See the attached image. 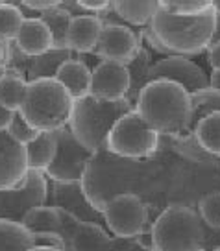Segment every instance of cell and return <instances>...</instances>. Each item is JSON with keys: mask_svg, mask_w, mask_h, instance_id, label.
Wrapping results in <instances>:
<instances>
[{"mask_svg": "<svg viewBox=\"0 0 220 251\" xmlns=\"http://www.w3.org/2000/svg\"><path fill=\"white\" fill-rule=\"evenodd\" d=\"M156 79H168L180 83L189 94L209 87V76L196 63L185 55H166L150 65L146 72V83Z\"/></svg>", "mask_w": 220, "mask_h": 251, "instance_id": "cell-12", "label": "cell"}, {"mask_svg": "<svg viewBox=\"0 0 220 251\" xmlns=\"http://www.w3.org/2000/svg\"><path fill=\"white\" fill-rule=\"evenodd\" d=\"M28 172L26 146L13 141L8 131H0V190L21 187Z\"/></svg>", "mask_w": 220, "mask_h": 251, "instance_id": "cell-16", "label": "cell"}, {"mask_svg": "<svg viewBox=\"0 0 220 251\" xmlns=\"http://www.w3.org/2000/svg\"><path fill=\"white\" fill-rule=\"evenodd\" d=\"M104 24L96 15L72 17L67 31V48L76 55H91L102 35Z\"/></svg>", "mask_w": 220, "mask_h": 251, "instance_id": "cell-17", "label": "cell"}, {"mask_svg": "<svg viewBox=\"0 0 220 251\" xmlns=\"http://www.w3.org/2000/svg\"><path fill=\"white\" fill-rule=\"evenodd\" d=\"M26 85L28 79L24 76L6 71V76L0 79V103L11 111H19L26 93Z\"/></svg>", "mask_w": 220, "mask_h": 251, "instance_id": "cell-30", "label": "cell"}, {"mask_svg": "<svg viewBox=\"0 0 220 251\" xmlns=\"http://www.w3.org/2000/svg\"><path fill=\"white\" fill-rule=\"evenodd\" d=\"M72 103L74 100L69 91L55 78L33 79L26 85L19 113L35 131L54 133L67 127Z\"/></svg>", "mask_w": 220, "mask_h": 251, "instance_id": "cell-4", "label": "cell"}, {"mask_svg": "<svg viewBox=\"0 0 220 251\" xmlns=\"http://www.w3.org/2000/svg\"><path fill=\"white\" fill-rule=\"evenodd\" d=\"M74 57H76V54L71 52L69 48H65V50L50 48V50L45 52L43 55L31 59V67H30V71H28L26 79H28V81H33V79H43V78H55L57 69H59L65 61L74 59Z\"/></svg>", "mask_w": 220, "mask_h": 251, "instance_id": "cell-23", "label": "cell"}, {"mask_svg": "<svg viewBox=\"0 0 220 251\" xmlns=\"http://www.w3.org/2000/svg\"><path fill=\"white\" fill-rule=\"evenodd\" d=\"M23 4L24 9H30L33 13H45V11H50V9H54L59 6V2L57 0H26V2H21Z\"/></svg>", "mask_w": 220, "mask_h": 251, "instance_id": "cell-36", "label": "cell"}, {"mask_svg": "<svg viewBox=\"0 0 220 251\" xmlns=\"http://www.w3.org/2000/svg\"><path fill=\"white\" fill-rule=\"evenodd\" d=\"M26 155H28V166L30 170L43 172L47 170L55 155V137L54 133L43 131L30 144H26Z\"/></svg>", "mask_w": 220, "mask_h": 251, "instance_id": "cell-26", "label": "cell"}, {"mask_svg": "<svg viewBox=\"0 0 220 251\" xmlns=\"http://www.w3.org/2000/svg\"><path fill=\"white\" fill-rule=\"evenodd\" d=\"M31 59L33 57H28V55L21 52V48L17 47L15 41H9L6 43V57H4V67L6 71L9 72H17L21 76H28V71L31 67Z\"/></svg>", "mask_w": 220, "mask_h": 251, "instance_id": "cell-34", "label": "cell"}, {"mask_svg": "<svg viewBox=\"0 0 220 251\" xmlns=\"http://www.w3.org/2000/svg\"><path fill=\"white\" fill-rule=\"evenodd\" d=\"M8 133L11 135V139L15 142L26 146V144H30L39 135V131H35L33 127H30V126L26 124V120L21 117V113L15 111V117H13V120H11V124L8 127Z\"/></svg>", "mask_w": 220, "mask_h": 251, "instance_id": "cell-35", "label": "cell"}, {"mask_svg": "<svg viewBox=\"0 0 220 251\" xmlns=\"http://www.w3.org/2000/svg\"><path fill=\"white\" fill-rule=\"evenodd\" d=\"M30 251H61V250H57V248H47V246H35Z\"/></svg>", "mask_w": 220, "mask_h": 251, "instance_id": "cell-42", "label": "cell"}, {"mask_svg": "<svg viewBox=\"0 0 220 251\" xmlns=\"http://www.w3.org/2000/svg\"><path fill=\"white\" fill-rule=\"evenodd\" d=\"M142 48L139 31H134L126 24H110L104 26L98 45L93 55L98 61H113L128 65Z\"/></svg>", "mask_w": 220, "mask_h": 251, "instance_id": "cell-13", "label": "cell"}, {"mask_svg": "<svg viewBox=\"0 0 220 251\" xmlns=\"http://www.w3.org/2000/svg\"><path fill=\"white\" fill-rule=\"evenodd\" d=\"M152 251H204V222L189 205H168L150 229Z\"/></svg>", "mask_w": 220, "mask_h": 251, "instance_id": "cell-6", "label": "cell"}, {"mask_svg": "<svg viewBox=\"0 0 220 251\" xmlns=\"http://www.w3.org/2000/svg\"><path fill=\"white\" fill-rule=\"evenodd\" d=\"M35 248L33 233L19 222L0 220V251H30Z\"/></svg>", "mask_w": 220, "mask_h": 251, "instance_id": "cell-25", "label": "cell"}, {"mask_svg": "<svg viewBox=\"0 0 220 251\" xmlns=\"http://www.w3.org/2000/svg\"><path fill=\"white\" fill-rule=\"evenodd\" d=\"M135 111L159 135H181L191 118V94L176 81L156 79L141 89Z\"/></svg>", "mask_w": 220, "mask_h": 251, "instance_id": "cell-2", "label": "cell"}, {"mask_svg": "<svg viewBox=\"0 0 220 251\" xmlns=\"http://www.w3.org/2000/svg\"><path fill=\"white\" fill-rule=\"evenodd\" d=\"M219 41H220V17L215 15V31H213L211 43H219Z\"/></svg>", "mask_w": 220, "mask_h": 251, "instance_id": "cell-41", "label": "cell"}, {"mask_svg": "<svg viewBox=\"0 0 220 251\" xmlns=\"http://www.w3.org/2000/svg\"><path fill=\"white\" fill-rule=\"evenodd\" d=\"M78 6L89 15H98L111 8V2L108 0H78Z\"/></svg>", "mask_w": 220, "mask_h": 251, "instance_id": "cell-37", "label": "cell"}, {"mask_svg": "<svg viewBox=\"0 0 220 251\" xmlns=\"http://www.w3.org/2000/svg\"><path fill=\"white\" fill-rule=\"evenodd\" d=\"M39 19L48 26V30L52 33V48L55 50H65L67 48V31L71 26L72 15L63 8H54L50 11L41 13Z\"/></svg>", "mask_w": 220, "mask_h": 251, "instance_id": "cell-29", "label": "cell"}, {"mask_svg": "<svg viewBox=\"0 0 220 251\" xmlns=\"http://www.w3.org/2000/svg\"><path fill=\"white\" fill-rule=\"evenodd\" d=\"M161 135L142 120L137 111H130L120 117L111 127L106 150L124 159H154L159 153Z\"/></svg>", "mask_w": 220, "mask_h": 251, "instance_id": "cell-7", "label": "cell"}, {"mask_svg": "<svg viewBox=\"0 0 220 251\" xmlns=\"http://www.w3.org/2000/svg\"><path fill=\"white\" fill-rule=\"evenodd\" d=\"M48 177L43 172L30 170L21 187L0 190V220L23 222V218L35 207L47 205Z\"/></svg>", "mask_w": 220, "mask_h": 251, "instance_id": "cell-10", "label": "cell"}, {"mask_svg": "<svg viewBox=\"0 0 220 251\" xmlns=\"http://www.w3.org/2000/svg\"><path fill=\"white\" fill-rule=\"evenodd\" d=\"M198 144L215 157H220V111L204 117L194 127Z\"/></svg>", "mask_w": 220, "mask_h": 251, "instance_id": "cell-28", "label": "cell"}, {"mask_svg": "<svg viewBox=\"0 0 220 251\" xmlns=\"http://www.w3.org/2000/svg\"><path fill=\"white\" fill-rule=\"evenodd\" d=\"M61 216L65 251H146L137 238H118L100 224L80 222L63 209Z\"/></svg>", "mask_w": 220, "mask_h": 251, "instance_id": "cell-8", "label": "cell"}, {"mask_svg": "<svg viewBox=\"0 0 220 251\" xmlns=\"http://www.w3.org/2000/svg\"><path fill=\"white\" fill-rule=\"evenodd\" d=\"M165 146H168L170 150L178 151L180 155H183L185 159L198 163V165H220V157H215L211 153H207L200 144H198L194 135H170L165 137L161 135V144L159 150H163Z\"/></svg>", "mask_w": 220, "mask_h": 251, "instance_id": "cell-20", "label": "cell"}, {"mask_svg": "<svg viewBox=\"0 0 220 251\" xmlns=\"http://www.w3.org/2000/svg\"><path fill=\"white\" fill-rule=\"evenodd\" d=\"M48 198L52 200V207L67 211L76 220H80V222H91V224L106 226V220H104L102 212H98L93 205L87 201L80 181H72V183H55V181H50V185H48Z\"/></svg>", "mask_w": 220, "mask_h": 251, "instance_id": "cell-14", "label": "cell"}, {"mask_svg": "<svg viewBox=\"0 0 220 251\" xmlns=\"http://www.w3.org/2000/svg\"><path fill=\"white\" fill-rule=\"evenodd\" d=\"M55 137V155L52 163L45 170L48 181L55 183H72L80 181L83 176L87 161L91 159L93 151L82 146L76 137L71 133L69 127L54 131Z\"/></svg>", "mask_w": 220, "mask_h": 251, "instance_id": "cell-11", "label": "cell"}, {"mask_svg": "<svg viewBox=\"0 0 220 251\" xmlns=\"http://www.w3.org/2000/svg\"><path fill=\"white\" fill-rule=\"evenodd\" d=\"M211 8H213V11H215V15L220 17V0H215V2H211Z\"/></svg>", "mask_w": 220, "mask_h": 251, "instance_id": "cell-44", "label": "cell"}, {"mask_svg": "<svg viewBox=\"0 0 220 251\" xmlns=\"http://www.w3.org/2000/svg\"><path fill=\"white\" fill-rule=\"evenodd\" d=\"M21 224L30 233H55L63 238L61 216H59L57 207H52V205H41V207L31 209Z\"/></svg>", "mask_w": 220, "mask_h": 251, "instance_id": "cell-21", "label": "cell"}, {"mask_svg": "<svg viewBox=\"0 0 220 251\" xmlns=\"http://www.w3.org/2000/svg\"><path fill=\"white\" fill-rule=\"evenodd\" d=\"M209 87L220 93V71H211V74H209Z\"/></svg>", "mask_w": 220, "mask_h": 251, "instance_id": "cell-40", "label": "cell"}, {"mask_svg": "<svg viewBox=\"0 0 220 251\" xmlns=\"http://www.w3.org/2000/svg\"><path fill=\"white\" fill-rule=\"evenodd\" d=\"M207 59L211 65V71H220V41L211 43V47L207 48Z\"/></svg>", "mask_w": 220, "mask_h": 251, "instance_id": "cell-38", "label": "cell"}, {"mask_svg": "<svg viewBox=\"0 0 220 251\" xmlns=\"http://www.w3.org/2000/svg\"><path fill=\"white\" fill-rule=\"evenodd\" d=\"M152 52L150 48H146L142 45V48L139 50V54L134 57V61H130L126 65L128 74H130V91L126 94V100L135 107L137 96L141 93V89L146 85V72H148L150 65H152Z\"/></svg>", "mask_w": 220, "mask_h": 251, "instance_id": "cell-27", "label": "cell"}, {"mask_svg": "<svg viewBox=\"0 0 220 251\" xmlns=\"http://www.w3.org/2000/svg\"><path fill=\"white\" fill-rule=\"evenodd\" d=\"M15 43L28 57H39L52 48V33L39 17H26L17 33Z\"/></svg>", "mask_w": 220, "mask_h": 251, "instance_id": "cell-18", "label": "cell"}, {"mask_svg": "<svg viewBox=\"0 0 220 251\" xmlns=\"http://www.w3.org/2000/svg\"><path fill=\"white\" fill-rule=\"evenodd\" d=\"M26 17L19 9V2H0V41H15Z\"/></svg>", "mask_w": 220, "mask_h": 251, "instance_id": "cell-31", "label": "cell"}, {"mask_svg": "<svg viewBox=\"0 0 220 251\" xmlns=\"http://www.w3.org/2000/svg\"><path fill=\"white\" fill-rule=\"evenodd\" d=\"M4 76H6V67H4L2 63H0V79L4 78Z\"/></svg>", "mask_w": 220, "mask_h": 251, "instance_id": "cell-45", "label": "cell"}, {"mask_svg": "<svg viewBox=\"0 0 220 251\" xmlns=\"http://www.w3.org/2000/svg\"><path fill=\"white\" fill-rule=\"evenodd\" d=\"M156 207L134 194H120L110 200L104 207L106 227L118 238H137L142 233H150L157 216H152Z\"/></svg>", "mask_w": 220, "mask_h": 251, "instance_id": "cell-9", "label": "cell"}, {"mask_svg": "<svg viewBox=\"0 0 220 251\" xmlns=\"http://www.w3.org/2000/svg\"><path fill=\"white\" fill-rule=\"evenodd\" d=\"M134 109L135 107L126 98L117 102H104L87 94L74 100L67 127L82 146L96 151L106 146L108 135L118 118Z\"/></svg>", "mask_w": 220, "mask_h": 251, "instance_id": "cell-5", "label": "cell"}, {"mask_svg": "<svg viewBox=\"0 0 220 251\" xmlns=\"http://www.w3.org/2000/svg\"><path fill=\"white\" fill-rule=\"evenodd\" d=\"M91 72H93L91 67H87L83 61L74 57L65 61L57 69L55 79L69 91L72 100H78L91 93Z\"/></svg>", "mask_w": 220, "mask_h": 251, "instance_id": "cell-19", "label": "cell"}, {"mask_svg": "<svg viewBox=\"0 0 220 251\" xmlns=\"http://www.w3.org/2000/svg\"><path fill=\"white\" fill-rule=\"evenodd\" d=\"M196 212L207 227L220 229V190L202 198Z\"/></svg>", "mask_w": 220, "mask_h": 251, "instance_id": "cell-33", "label": "cell"}, {"mask_svg": "<svg viewBox=\"0 0 220 251\" xmlns=\"http://www.w3.org/2000/svg\"><path fill=\"white\" fill-rule=\"evenodd\" d=\"M15 117V111L8 109V107H4L2 103H0V131H8L9 124H11V120Z\"/></svg>", "mask_w": 220, "mask_h": 251, "instance_id": "cell-39", "label": "cell"}, {"mask_svg": "<svg viewBox=\"0 0 220 251\" xmlns=\"http://www.w3.org/2000/svg\"><path fill=\"white\" fill-rule=\"evenodd\" d=\"M159 8L172 15L194 17L205 13L211 8V2L207 0H166V2H159Z\"/></svg>", "mask_w": 220, "mask_h": 251, "instance_id": "cell-32", "label": "cell"}, {"mask_svg": "<svg viewBox=\"0 0 220 251\" xmlns=\"http://www.w3.org/2000/svg\"><path fill=\"white\" fill-rule=\"evenodd\" d=\"M111 8L117 13V17L126 24L134 26H148L152 17L159 9V2L148 0V2H128V0H117L111 2Z\"/></svg>", "mask_w": 220, "mask_h": 251, "instance_id": "cell-22", "label": "cell"}, {"mask_svg": "<svg viewBox=\"0 0 220 251\" xmlns=\"http://www.w3.org/2000/svg\"><path fill=\"white\" fill-rule=\"evenodd\" d=\"M148 28L172 55H198L211 47L215 31V11L209 8L202 15H172L165 9H157Z\"/></svg>", "mask_w": 220, "mask_h": 251, "instance_id": "cell-3", "label": "cell"}, {"mask_svg": "<svg viewBox=\"0 0 220 251\" xmlns=\"http://www.w3.org/2000/svg\"><path fill=\"white\" fill-rule=\"evenodd\" d=\"M213 251H220V246H219V248H217V250H213Z\"/></svg>", "mask_w": 220, "mask_h": 251, "instance_id": "cell-46", "label": "cell"}, {"mask_svg": "<svg viewBox=\"0 0 220 251\" xmlns=\"http://www.w3.org/2000/svg\"><path fill=\"white\" fill-rule=\"evenodd\" d=\"M220 111V93L215 91L211 87L196 91V93L191 94V118H189V124L185 133L181 135H192L194 133V127L204 117L217 113Z\"/></svg>", "mask_w": 220, "mask_h": 251, "instance_id": "cell-24", "label": "cell"}, {"mask_svg": "<svg viewBox=\"0 0 220 251\" xmlns=\"http://www.w3.org/2000/svg\"><path fill=\"white\" fill-rule=\"evenodd\" d=\"M130 91V74L126 65L100 61L91 72V96L104 102H117Z\"/></svg>", "mask_w": 220, "mask_h": 251, "instance_id": "cell-15", "label": "cell"}, {"mask_svg": "<svg viewBox=\"0 0 220 251\" xmlns=\"http://www.w3.org/2000/svg\"><path fill=\"white\" fill-rule=\"evenodd\" d=\"M154 159H124L113 155L106 146L93 151L80 179L87 201L98 212L120 194H134L141 200L148 196L157 179Z\"/></svg>", "mask_w": 220, "mask_h": 251, "instance_id": "cell-1", "label": "cell"}, {"mask_svg": "<svg viewBox=\"0 0 220 251\" xmlns=\"http://www.w3.org/2000/svg\"><path fill=\"white\" fill-rule=\"evenodd\" d=\"M4 57H6V43L0 41V63L4 65Z\"/></svg>", "mask_w": 220, "mask_h": 251, "instance_id": "cell-43", "label": "cell"}]
</instances>
